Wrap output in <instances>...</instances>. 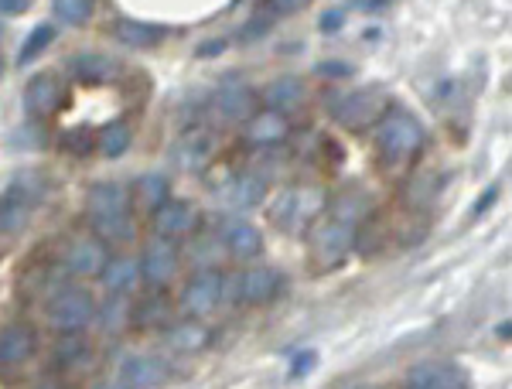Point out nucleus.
Returning <instances> with one entry per match:
<instances>
[{"mask_svg": "<svg viewBox=\"0 0 512 389\" xmlns=\"http://www.w3.org/2000/svg\"><path fill=\"white\" fill-rule=\"evenodd\" d=\"M52 41H55V28H52V24H38V28L31 31L28 38H24V45H21V52H18V65H21V69L35 62L38 55L45 52L48 45H52Z\"/></svg>", "mask_w": 512, "mask_h": 389, "instance_id": "32", "label": "nucleus"}, {"mask_svg": "<svg viewBox=\"0 0 512 389\" xmlns=\"http://www.w3.org/2000/svg\"><path fill=\"white\" fill-rule=\"evenodd\" d=\"M390 110V99L383 89H352V93L332 96V117L345 130H366L376 127V120Z\"/></svg>", "mask_w": 512, "mask_h": 389, "instance_id": "5", "label": "nucleus"}, {"mask_svg": "<svg viewBox=\"0 0 512 389\" xmlns=\"http://www.w3.org/2000/svg\"><path fill=\"white\" fill-rule=\"evenodd\" d=\"M130 140H134V134H130L127 123H110V127H103V134H99L96 147L103 157H110V161H117V157H123L130 151Z\"/></svg>", "mask_w": 512, "mask_h": 389, "instance_id": "30", "label": "nucleus"}, {"mask_svg": "<svg viewBox=\"0 0 512 389\" xmlns=\"http://www.w3.org/2000/svg\"><path fill=\"white\" fill-rule=\"evenodd\" d=\"M181 267V253L178 243L168 236H154L151 243L144 246V256H140V277L151 287H164L175 280V273Z\"/></svg>", "mask_w": 512, "mask_h": 389, "instance_id": "8", "label": "nucleus"}, {"mask_svg": "<svg viewBox=\"0 0 512 389\" xmlns=\"http://www.w3.org/2000/svg\"><path fill=\"white\" fill-rule=\"evenodd\" d=\"M93 7L96 0H52L55 18H62V24H72V28H79V24L93 18Z\"/></svg>", "mask_w": 512, "mask_h": 389, "instance_id": "33", "label": "nucleus"}, {"mask_svg": "<svg viewBox=\"0 0 512 389\" xmlns=\"http://www.w3.org/2000/svg\"><path fill=\"white\" fill-rule=\"evenodd\" d=\"M86 209H89V215H117V212H130V188H127V185H120V181H99V185L89 188Z\"/></svg>", "mask_w": 512, "mask_h": 389, "instance_id": "21", "label": "nucleus"}, {"mask_svg": "<svg viewBox=\"0 0 512 389\" xmlns=\"http://www.w3.org/2000/svg\"><path fill=\"white\" fill-rule=\"evenodd\" d=\"M226 45H229L226 38H212V41H205V45H198L195 55L198 59H216L219 52H226Z\"/></svg>", "mask_w": 512, "mask_h": 389, "instance_id": "40", "label": "nucleus"}, {"mask_svg": "<svg viewBox=\"0 0 512 389\" xmlns=\"http://www.w3.org/2000/svg\"><path fill=\"white\" fill-rule=\"evenodd\" d=\"M280 291V273L270 267H250L239 273L236 294L243 304H270Z\"/></svg>", "mask_w": 512, "mask_h": 389, "instance_id": "18", "label": "nucleus"}, {"mask_svg": "<svg viewBox=\"0 0 512 389\" xmlns=\"http://www.w3.org/2000/svg\"><path fill=\"white\" fill-rule=\"evenodd\" d=\"M96 318V297L82 287H62L52 294L45 308L48 328H55L59 335H82Z\"/></svg>", "mask_w": 512, "mask_h": 389, "instance_id": "3", "label": "nucleus"}, {"mask_svg": "<svg viewBox=\"0 0 512 389\" xmlns=\"http://www.w3.org/2000/svg\"><path fill=\"white\" fill-rule=\"evenodd\" d=\"M315 362H318L315 352H297L294 355V366H291V379H301L304 372H311V369H315Z\"/></svg>", "mask_w": 512, "mask_h": 389, "instance_id": "38", "label": "nucleus"}, {"mask_svg": "<svg viewBox=\"0 0 512 389\" xmlns=\"http://www.w3.org/2000/svg\"><path fill=\"white\" fill-rule=\"evenodd\" d=\"M352 246H355L352 222H342V219H335V215H328V219L315 222V229H311V253H315L318 267H325V270L345 263Z\"/></svg>", "mask_w": 512, "mask_h": 389, "instance_id": "6", "label": "nucleus"}, {"mask_svg": "<svg viewBox=\"0 0 512 389\" xmlns=\"http://www.w3.org/2000/svg\"><path fill=\"white\" fill-rule=\"evenodd\" d=\"M21 103H24V110H28V117H35V120L55 117V113L62 110V103H65V89H62V82L55 76L41 72V76L28 79Z\"/></svg>", "mask_w": 512, "mask_h": 389, "instance_id": "10", "label": "nucleus"}, {"mask_svg": "<svg viewBox=\"0 0 512 389\" xmlns=\"http://www.w3.org/2000/svg\"><path fill=\"white\" fill-rule=\"evenodd\" d=\"M171 35L164 24H144V21H117L113 24V38L127 48H154Z\"/></svg>", "mask_w": 512, "mask_h": 389, "instance_id": "23", "label": "nucleus"}, {"mask_svg": "<svg viewBox=\"0 0 512 389\" xmlns=\"http://www.w3.org/2000/svg\"><path fill=\"white\" fill-rule=\"evenodd\" d=\"M171 379V366L161 359V355H134L120 366L117 383L127 389H154L164 386Z\"/></svg>", "mask_w": 512, "mask_h": 389, "instance_id": "13", "label": "nucleus"}, {"mask_svg": "<svg viewBox=\"0 0 512 389\" xmlns=\"http://www.w3.org/2000/svg\"><path fill=\"white\" fill-rule=\"evenodd\" d=\"M263 198H267V181L250 175V171L222 181V188H219V202L226 205V209H256Z\"/></svg>", "mask_w": 512, "mask_h": 389, "instance_id": "16", "label": "nucleus"}, {"mask_svg": "<svg viewBox=\"0 0 512 389\" xmlns=\"http://www.w3.org/2000/svg\"><path fill=\"white\" fill-rule=\"evenodd\" d=\"M93 147H96V137H93V130H86V127L65 130L62 134V151L72 154V157H89L93 154Z\"/></svg>", "mask_w": 512, "mask_h": 389, "instance_id": "35", "label": "nucleus"}, {"mask_svg": "<svg viewBox=\"0 0 512 389\" xmlns=\"http://www.w3.org/2000/svg\"><path fill=\"white\" fill-rule=\"evenodd\" d=\"M267 31H270V24L260 18V21H250V24H246L243 35H239V38H243V41H253V38H260V35H267Z\"/></svg>", "mask_w": 512, "mask_h": 389, "instance_id": "45", "label": "nucleus"}, {"mask_svg": "<svg viewBox=\"0 0 512 389\" xmlns=\"http://www.w3.org/2000/svg\"><path fill=\"white\" fill-rule=\"evenodd\" d=\"M376 147L386 164H403L424 147V127L414 113L386 110L376 120Z\"/></svg>", "mask_w": 512, "mask_h": 389, "instance_id": "2", "label": "nucleus"}, {"mask_svg": "<svg viewBox=\"0 0 512 389\" xmlns=\"http://www.w3.org/2000/svg\"><path fill=\"white\" fill-rule=\"evenodd\" d=\"M369 209H373V198L362 195V192H345V195H338L335 202H332V215H335V219L352 222V226L366 219Z\"/></svg>", "mask_w": 512, "mask_h": 389, "instance_id": "31", "label": "nucleus"}, {"mask_svg": "<svg viewBox=\"0 0 512 389\" xmlns=\"http://www.w3.org/2000/svg\"><path fill=\"white\" fill-rule=\"evenodd\" d=\"M0 79H4V62H0Z\"/></svg>", "mask_w": 512, "mask_h": 389, "instance_id": "46", "label": "nucleus"}, {"mask_svg": "<svg viewBox=\"0 0 512 389\" xmlns=\"http://www.w3.org/2000/svg\"><path fill=\"white\" fill-rule=\"evenodd\" d=\"M222 297H226V277L212 267H198L192 277H188V284L181 287V311H185L188 318L202 321L219 308Z\"/></svg>", "mask_w": 512, "mask_h": 389, "instance_id": "7", "label": "nucleus"}, {"mask_svg": "<svg viewBox=\"0 0 512 389\" xmlns=\"http://www.w3.org/2000/svg\"><path fill=\"white\" fill-rule=\"evenodd\" d=\"M168 198H171V181L158 175V171H151V175H144L137 181V202L144 212H158Z\"/></svg>", "mask_w": 512, "mask_h": 389, "instance_id": "29", "label": "nucleus"}, {"mask_svg": "<svg viewBox=\"0 0 512 389\" xmlns=\"http://www.w3.org/2000/svg\"><path fill=\"white\" fill-rule=\"evenodd\" d=\"M89 355H93V349H89V345L82 342L79 335H65L62 342L55 345V359H59V366H65V369L89 362Z\"/></svg>", "mask_w": 512, "mask_h": 389, "instance_id": "34", "label": "nucleus"}, {"mask_svg": "<svg viewBox=\"0 0 512 389\" xmlns=\"http://www.w3.org/2000/svg\"><path fill=\"white\" fill-rule=\"evenodd\" d=\"M106 260H110V256H106L103 239L86 236L69 246V253H65V270H69L72 277H99Z\"/></svg>", "mask_w": 512, "mask_h": 389, "instance_id": "19", "label": "nucleus"}, {"mask_svg": "<svg viewBox=\"0 0 512 389\" xmlns=\"http://www.w3.org/2000/svg\"><path fill=\"white\" fill-rule=\"evenodd\" d=\"M328 195L321 188H287L277 195V202L270 205V219L274 226H280L284 233H297L308 222H315L321 209H325Z\"/></svg>", "mask_w": 512, "mask_h": 389, "instance_id": "4", "label": "nucleus"}, {"mask_svg": "<svg viewBox=\"0 0 512 389\" xmlns=\"http://www.w3.org/2000/svg\"><path fill=\"white\" fill-rule=\"evenodd\" d=\"M65 69L82 86H106V82H117L120 76V62L103 52H76L65 62Z\"/></svg>", "mask_w": 512, "mask_h": 389, "instance_id": "14", "label": "nucleus"}, {"mask_svg": "<svg viewBox=\"0 0 512 389\" xmlns=\"http://www.w3.org/2000/svg\"><path fill=\"white\" fill-rule=\"evenodd\" d=\"M407 386H414V389H465L468 372L461 369L458 362L431 359V362H420V366L407 372Z\"/></svg>", "mask_w": 512, "mask_h": 389, "instance_id": "12", "label": "nucleus"}, {"mask_svg": "<svg viewBox=\"0 0 512 389\" xmlns=\"http://www.w3.org/2000/svg\"><path fill=\"white\" fill-rule=\"evenodd\" d=\"M48 181L41 171H18L7 192L0 195V236H18L28 229L31 212L45 202Z\"/></svg>", "mask_w": 512, "mask_h": 389, "instance_id": "1", "label": "nucleus"}, {"mask_svg": "<svg viewBox=\"0 0 512 389\" xmlns=\"http://www.w3.org/2000/svg\"><path fill=\"white\" fill-rule=\"evenodd\" d=\"M304 82L297 79V76H284V79H274L267 89H263V103H267V110H294V106H301V99H304Z\"/></svg>", "mask_w": 512, "mask_h": 389, "instance_id": "26", "label": "nucleus"}, {"mask_svg": "<svg viewBox=\"0 0 512 389\" xmlns=\"http://www.w3.org/2000/svg\"><path fill=\"white\" fill-rule=\"evenodd\" d=\"M161 311H164V304L161 301H151V308H140V321H144V325H164L161 321Z\"/></svg>", "mask_w": 512, "mask_h": 389, "instance_id": "43", "label": "nucleus"}, {"mask_svg": "<svg viewBox=\"0 0 512 389\" xmlns=\"http://www.w3.org/2000/svg\"><path fill=\"white\" fill-rule=\"evenodd\" d=\"M342 21H345L342 11H328L325 18H321V31H325V35H332V31H342Z\"/></svg>", "mask_w": 512, "mask_h": 389, "instance_id": "44", "label": "nucleus"}, {"mask_svg": "<svg viewBox=\"0 0 512 389\" xmlns=\"http://www.w3.org/2000/svg\"><path fill=\"white\" fill-rule=\"evenodd\" d=\"M287 134H291V123L280 110H263V113H250L243 120V137L246 144L253 147H270V144H280Z\"/></svg>", "mask_w": 512, "mask_h": 389, "instance_id": "17", "label": "nucleus"}, {"mask_svg": "<svg viewBox=\"0 0 512 389\" xmlns=\"http://www.w3.org/2000/svg\"><path fill=\"white\" fill-rule=\"evenodd\" d=\"M93 236L103 243H130L137 236L134 215L117 212V215H93Z\"/></svg>", "mask_w": 512, "mask_h": 389, "instance_id": "27", "label": "nucleus"}, {"mask_svg": "<svg viewBox=\"0 0 512 389\" xmlns=\"http://www.w3.org/2000/svg\"><path fill=\"white\" fill-rule=\"evenodd\" d=\"M99 280L110 294H127L134 291V284L140 280V260L137 256H113V260L103 263L99 270Z\"/></svg>", "mask_w": 512, "mask_h": 389, "instance_id": "22", "label": "nucleus"}, {"mask_svg": "<svg viewBox=\"0 0 512 389\" xmlns=\"http://www.w3.org/2000/svg\"><path fill=\"white\" fill-rule=\"evenodd\" d=\"M130 314H134V308H130V297L127 294H113V297H106L103 304H96L93 325L103 328L106 335H120V331L130 325Z\"/></svg>", "mask_w": 512, "mask_h": 389, "instance_id": "25", "label": "nucleus"}, {"mask_svg": "<svg viewBox=\"0 0 512 389\" xmlns=\"http://www.w3.org/2000/svg\"><path fill=\"white\" fill-rule=\"evenodd\" d=\"M164 342H168L171 352H181V355H195V352H205L212 342V331L205 325H198V318L185 321V325H175L168 328V335H164Z\"/></svg>", "mask_w": 512, "mask_h": 389, "instance_id": "24", "label": "nucleus"}, {"mask_svg": "<svg viewBox=\"0 0 512 389\" xmlns=\"http://www.w3.org/2000/svg\"><path fill=\"white\" fill-rule=\"evenodd\" d=\"M14 147H24V151H41V147L48 144V137H45V127H41V123L31 117L28 123H24V127H18L14 130Z\"/></svg>", "mask_w": 512, "mask_h": 389, "instance_id": "36", "label": "nucleus"}, {"mask_svg": "<svg viewBox=\"0 0 512 389\" xmlns=\"http://www.w3.org/2000/svg\"><path fill=\"white\" fill-rule=\"evenodd\" d=\"M315 72H318V76H325V79H352L355 65H349V62H318Z\"/></svg>", "mask_w": 512, "mask_h": 389, "instance_id": "37", "label": "nucleus"}, {"mask_svg": "<svg viewBox=\"0 0 512 389\" xmlns=\"http://www.w3.org/2000/svg\"><path fill=\"white\" fill-rule=\"evenodd\" d=\"M154 215V229L158 236H168V239H178V236H188L198 222V212L192 202H181V198H168Z\"/></svg>", "mask_w": 512, "mask_h": 389, "instance_id": "20", "label": "nucleus"}, {"mask_svg": "<svg viewBox=\"0 0 512 389\" xmlns=\"http://www.w3.org/2000/svg\"><path fill=\"white\" fill-rule=\"evenodd\" d=\"M253 103H256V93L246 86L243 79H226L222 86L212 93V113H216L219 123L233 127V123H243L246 117L253 113Z\"/></svg>", "mask_w": 512, "mask_h": 389, "instance_id": "9", "label": "nucleus"}, {"mask_svg": "<svg viewBox=\"0 0 512 389\" xmlns=\"http://www.w3.org/2000/svg\"><path fill=\"white\" fill-rule=\"evenodd\" d=\"M38 352V335L31 325H4L0 328V366H24Z\"/></svg>", "mask_w": 512, "mask_h": 389, "instance_id": "15", "label": "nucleus"}, {"mask_svg": "<svg viewBox=\"0 0 512 389\" xmlns=\"http://www.w3.org/2000/svg\"><path fill=\"white\" fill-rule=\"evenodd\" d=\"M311 0H270V11L280 14V18H287V14H297V11H304Z\"/></svg>", "mask_w": 512, "mask_h": 389, "instance_id": "39", "label": "nucleus"}, {"mask_svg": "<svg viewBox=\"0 0 512 389\" xmlns=\"http://www.w3.org/2000/svg\"><path fill=\"white\" fill-rule=\"evenodd\" d=\"M219 239H222V250L236 260H253L256 253L263 250V236L253 222L239 219V215H222L219 222Z\"/></svg>", "mask_w": 512, "mask_h": 389, "instance_id": "11", "label": "nucleus"}, {"mask_svg": "<svg viewBox=\"0 0 512 389\" xmlns=\"http://www.w3.org/2000/svg\"><path fill=\"white\" fill-rule=\"evenodd\" d=\"M209 157H212V144L205 134H185L175 144V161H178V168H185V171H198Z\"/></svg>", "mask_w": 512, "mask_h": 389, "instance_id": "28", "label": "nucleus"}, {"mask_svg": "<svg viewBox=\"0 0 512 389\" xmlns=\"http://www.w3.org/2000/svg\"><path fill=\"white\" fill-rule=\"evenodd\" d=\"M499 192H502V185H489V192H485L482 198L475 202V209H472V215H482V212H489L492 209V202L499 198Z\"/></svg>", "mask_w": 512, "mask_h": 389, "instance_id": "41", "label": "nucleus"}, {"mask_svg": "<svg viewBox=\"0 0 512 389\" xmlns=\"http://www.w3.org/2000/svg\"><path fill=\"white\" fill-rule=\"evenodd\" d=\"M0 35H4V24H0Z\"/></svg>", "mask_w": 512, "mask_h": 389, "instance_id": "47", "label": "nucleus"}, {"mask_svg": "<svg viewBox=\"0 0 512 389\" xmlns=\"http://www.w3.org/2000/svg\"><path fill=\"white\" fill-rule=\"evenodd\" d=\"M31 7V0H0V14H7V18H18Z\"/></svg>", "mask_w": 512, "mask_h": 389, "instance_id": "42", "label": "nucleus"}]
</instances>
